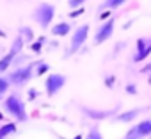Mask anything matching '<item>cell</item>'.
<instances>
[{
	"label": "cell",
	"instance_id": "obj_1",
	"mask_svg": "<svg viewBox=\"0 0 151 139\" xmlns=\"http://www.w3.org/2000/svg\"><path fill=\"white\" fill-rule=\"evenodd\" d=\"M4 111L13 116L16 121H27V111H25V104L22 102V98L18 95H9L4 100Z\"/></svg>",
	"mask_w": 151,
	"mask_h": 139
},
{
	"label": "cell",
	"instance_id": "obj_2",
	"mask_svg": "<svg viewBox=\"0 0 151 139\" xmlns=\"http://www.w3.org/2000/svg\"><path fill=\"white\" fill-rule=\"evenodd\" d=\"M53 18H55V7L52 4H39L34 11V20L43 29H48L50 23L53 22Z\"/></svg>",
	"mask_w": 151,
	"mask_h": 139
},
{
	"label": "cell",
	"instance_id": "obj_3",
	"mask_svg": "<svg viewBox=\"0 0 151 139\" xmlns=\"http://www.w3.org/2000/svg\"><path fill=\"white\" fill-rule=\"evenodd\" d=\"M64 84H66V77L62 75V73H50V75H46V79H45V93H46V96H55L62 88H64Z\"/></svg>",
	"mask_w": 151,
	"mask_h": 139
},
{
	"label": "cell",
	"instance_id": "obj_4",
	"mask_svg": "<svg viewBox=\"0 0 151 139\" xmlns=\"http://www.w3.org/2000/svg\"><path fill=\"white\" fill-rule=\"evenodd\" d=\"M87 36H89V23H84V25L75 29L71 43H69V54H77L84 46V43L87 41Z\"/></svg>",
	"mask_w": 151,
	"mask_h": 139
},
{
	"label": "cell",
	"instance_id": "obj_5",
	"mask_svg": "<svg viewBox=\"0 0 151 139\" xmlns=\"http://www.w3.org/2000/svg\"><path fill=\"white\" fill-rule=\"evenodd\" d=\"M34 77V64H29V66H23V68H16L13 73H9V84H16V86H22V84H27L30 79Z\"/></svg>",
	"mask_w": 151,
	"mask_h": 139
},
{
	"label": "cell",
	"instance_id": "obj_6",
	"mask_svg": "<svg viewBox=\"0 0 151 139\" xmlns=\"http://www.w3.org/2000/svg\"><path fill=\"white\" fill-rule=\"evenodd\" d=\"M114 27H116V20H114V18H109L103 25H100V29H98L96 34H94V45L105 43V41L114 34Z\"/></svg>",
	"mask_w": 151,
	"mask_h": 139
},
{
	"label": "cell",
	"instance_id": "obj_7",
	"mask_svg": "<svg viewBox=\"0 0 151 139\" xmlns=\"http://www.w3.org/2000/svg\"><path fill=\"white\" fill-rule=\"evenodd\" d=\"M147 135H151V119L149 118H146V119H142L137 127H133L128 134H126V137H132V139H139V137H147Z\"/></svg>",
	"mask_w": 151,
	"mask_h": 139
},
{
	"label": "cell",
	"instance_id": "obj_8",
	"mask_svg": "<svg viewBox=\"0 0 151 139\" xmlns=\"http://www.w3.org/2000/svg\"><path fill=\"white\" fill-rule=\"evenodd\" d=\"M140 112H142V109H132V111H126V112L117 114V116L114 118V121H119V123H128V121L135 119V118H137V114H140Z\"/></svg>",
	"mask_w": 151,
	"mask_h": 139
},
{
	"label": "cell",
	"instance_id": "obj_9",
	"mask_svg": "<svg viewBox=\"0 0 151 139\" xmlns=\"http://www.w3.org/2000/svg\"><path fill=\"white\" fill-rule=\"evenodd\" d=\"M69 30H73L71 29V25L68 23V22H59V23H55L53 27H52V34L53 36H68L69 34Z\"/></svg>",
	"mask_w": 151,
	"mask_h": 139
},
{
	"label": "cell",
	"instance_id": "obj_10",
	"mask_svg": "<svg viewBox=\"0 0 151 139\" xmlns=\"http://www.w3.org/2000/svg\"><path fill=\"white\" fill-rule=\"evenodd\" d=\"M16 57V54H13V52H9V54H6L2 59H0V73H4V72H7V68L13 64V59Z\"/></svg>",
	"mask_w": 151,
	"mask_h": 139
},
{
	"label": "cell",
	"instance_id": "obj_11",
	"mask_svg": "<svg viewBox=\"0 0 151 139\" xmlns=\"http://www.w3.org/2000/svg\"><path fill=\"white\" fill-rule=\"evenodd\" d=\"M16 130H18L16 123H6V125H2V127H0V139H6L7 135L14 134Z\"/></svg>",
	"mask_w": 151,
	"mask_h": 139
},
{
	"label": "cell",
	"instance_id": "obj_12",
	"mask_svg": "<svg viewBox=\"0 0 151 139\" xmlns=\"http://www.w3.org/2000/svg\"><path fill=\"white\" fill-rule=\"evenodd\" d=\"M151 54V41L147 43V46L142 50V52H137L135 54V59H133V62H142L144 59H147V55Z\"/></svg>",
	"mask_w": 151,
	"mask_h": 139
},
{
	"label": "cell",
	"instance_id": "obj_13",
	"mask_svg": "<svg viewBox=\"0 0 151 139\" xmlns=\"http://www.w3.org/2000/svg\"><path fill=\"white\" fill-rule=\"evenodd\" d=\"M124 4V0H109V2H103L100 6V11L101 9H116V7H121Z\"/></svg>",
	"mask_w": 151,
	"mask_h": 139
},
{
	"label": "cell",
	"instance_id": "obj_14",
	"mask_svg": "<svg viewBox=\"0 0 151 139\" xmlns=\"http://www.w3.org/2000/svg\"><path fill=\"white\" fill-rule=\"evenodd\" d=\"M46 43V38L45 36H41L37 41H34V43H30V50L34 52V54H39L41 50H43V45Z\"/></svg>",
	"mask_w": 151,
	"mask_h": 139
},
{
	"label": "cell",
	"instance_id": "obj_15",
	"mask_svg": "<svg viewBox=\"0 0 151 139\" xmlns=\"http://www.w3.org/2000/svg\"><path fill=\"white\" fill-rule=\"evenodd\" d=\"M23 43H25V41H23V38H22V36H18V38L14 39V43H13V46H11V50H9V52H13V54H16V55H18V54H20V50L23 48Z\"/></svg>",
	"mask_w": 151,
	"mask_h": 139
},
{
	"label": "cell",
	"instance_id": "obj_16",
	"mask_svg": "<svg viewBox=\"0 0 151 139\" xmlns=\"http://www.w3.org/2000/svg\"><path fill=\"white\" fill-rule=\"evenodd\" d=\"M48 70H50V64H48V62H37V70L34 72V75L43 77L45 73H48Z\"/></svg>",
	"mask_w": 151,
	"mask_h": 139
},
{
	"label": "cell",
	"instance_id": "obj_17",
	"mask_svg": "<svg viewBox=\"0 0 151 139\" xmlns=\"http://www.w3.org/2000/svg\"><path fill=\"white\" fill-rule=\"evenodd\" d=\"M86 139H103V135H101V132L96 128V127H93L89 132H87V137Z\"/></svg>",
	"mask_w": 151,
	"mask_h": 139
},
{
	"label": "cell",
	"instance_id": "obj_18",
	"mask_svg": "<svg viewBox=\"0 0 151 139\" xmlns=\"http://www.w3.org/2000/svg\"><path fill=\"white\" fill-rule=\"evenodd\" d=\"M7 89H9V80H7L6 77H0V96L6 95Z\"/></svg>",
	"mask_w": 151,
	"mask_h": 139
},
{
	"label": "cell",
	"instance_id": "obj_19",
	"mask_svg": "<svg viewBox=\"0 0 151 139\" xmlns=\"http://www.w3.org/2000/svg\"><path fill=\"white\" fill-rule=\"evenodd\" d=\"M151 39H146V38H139L137 39V52H142L146 46H147V43H149Z\"/></svg>",
	"mask_w": 151,
	"mask_h": 139
},
{
	"label": "cell",
	"instance_id": "obj_20",
	"mask_svg": "<svg viewBox=\"0 0 151 139\" xmlns=\"http://www.w3.org/2000/svg\"><path fill=\"white\" fill-rule=\"evenodd\" d=\"M68 6L71 9H80V7H84V0H69Z\"/></svg>",
	"mask_w": 151,
	"mask_h": 139
},
{
	"label": "cell",
	"instance_id": "obj_21",
	"mask_svg": "<svg viewBox=\"0 0 151 139\" xmlns=\"http://www.w3.org/2000/svg\"><path fill=\"white\" fill-rule=\"evenodd\" d=\"M114 82H116V77H114V75H109V77L105 79V84H107V88H109V89H112Z\"/></svg>",
	"mask_w": 151,
	"mask_h": 139
},
{
	"label": "cell",
	"instance_id": "obj_22",
	"mask_svg": "<svg viewBox=\"0 0 151 139\" xmlns=\"http://www.w3.org/2000/svg\"><path fill=\"white\" fill-rule=\"evenodd\" d=\"M126 93H128V95H137V88H135V84H128V86H126Z\"/></svg>",
	"mask_w": 151,
	"mask_h": 139
},
{
	"label": "cell",
	"instance_id": "obj_23",
	"mask_svg": "<svg viewBox=\"0 0 151 139\" xmlns=\"http://www.w3.org/2000/svg\"><path fill=\"white\" fill-rule=\"evenodd\" d=\"M22 32L27 36V39H25V41H30V39H32V36H34V34H32V30H29V29H25V27L22 29Z\"/></svg>",
	"mask_w": 151,
	"mask_h": 139
},
{
	"label": "cell",
	"instance_id": "obj_24",
	"mask_svg": "<svg viewBox=\"0 0 151 139\" xmlns=\"http://www.w3.org/2000/svg\"><path fill=\"white\" fill-rule=\"evenodd\" d=\"M82 13H84V7H80V9H77V11H71V14H69V16H71V18H78Z\"/></svg>",
	"mask_w": 151,
	"mask_h": 139
},
{
	"label": "cell",
	"instance_id": "obj_25",
	"mask_svg": "<svg viewBox=\"0 0 151 139\" xmlns=\"http://www.w3.org/2000/svg\"><path fill=\"white\" fill-rule=\"evenodd\" d=\"M140 73H151V62H147V64L140 70Z\"/></svg>",
	"mask_w": 151,
	"mask_h": 139
},
{
	"label": "cell",
	"instance_id": "obj_26",
	"mask_svg": "<svg viewBox=\"0 0 151 139\" xmlns=\"http://www.w3.org/2000/svg\"><path fill=\"white\" fill-rule=\"evenodd\" d=\"M34 98H36V91H34V89H29V100L32 102Z\"/></svg>",
	"mask_w": 151,
	"mask_h": 139
},
{
	"label": "cell",
	"instance_id": "obj_27",
	"mask_svg": "<svg viewBox=\"0 0 151 139\" xmlns=\"http://www.w3.org/2000/svg\"><path fill=\"white\" fill-rule=\"evenodd\" d=\"M109 16H110V13H103V14H100L98 18H100V20H107Z\"/></svg>",
	"mask_w": 151,
	"mask_h": 139
},
{
	"label": "cell",
	"instance_id": "obj_28",
	"mask_svg": "<svg viewBox=\"0 0 151 139\" xmlns=\"http://www.w3.org/2000/svg\"><path fill=\"white\" fill-rule=\"evenodd\" d=\"M0 119H4V114H2V112H0Z\"/></svg>",
	"mask_w": 151,
	"mask_h": 139
},
{
	"label": "cell",
	"instance_id": "obj_29",
	"mask_svg": "<svg viewBox=\"0 0 151 139\" xmlns=\"http://www.w3.org/2000/svg\"><path fill=\"white\" fill-rule=\"evenodd\" d=\"M0 36H2V38H4V36H6V34H4V32H2V30H0Z\"/></svg>",
	"mask_w": 151,
	"mask_h": 139
},
{
	"label": "cell",
	"instance_id": "obj_30",
	"mask_svg": "<svg viewBox=\"0 0 151 139\" xmlns=\"http://www.w3.org/2000/svg\"><path fill=\"white\" fill-rule=\"evenodd\" d=\"M75 139H82V135H77V137H75Z\"/></svg>",
	"mask_w": 151,
	"mask_h": 139
},
{
	"label": "cell",
	"instance_id": "obj_31",
	"mask_svg": "<svg viewBox=\"0 0 151 139\" xmlns=\"http://www.w3.org/2000/svg\"><path fill=\"white\" fill-rule=\"evenodd\" d=\"M124 139H132V137H124Z\"/></svg>",
	"mask_w": 151,
	"mask_h": 139
},
{
	"label": "cell",
	"instance_id": "obj_32",
	"mask_svg": "<svg viewBox=\"0 0 151 139\" xmlns=\"http://www.w3.org/2000/svg\"><path fill=\"white\" fill-rule=\"evenodd\" d=\"M0 102H2V96H0Z\"/></svg>",
	"mask_w": 151,
	"mask_h": 139
},
{
	"label": "cell",
	"instance_id": "obj_33",
	"mask_svg": "<svg viewBox=\"0 0 151 139\" xmlns=\"http://www.w3.org/2000/svg\"><path fill=\"white\" fill-rule=\"evenodd\" d=\"M149 84H151V79H149Z\"/></svg>",
	"mask_w": 151,
	"mask_h": 139
}]
</instances>
